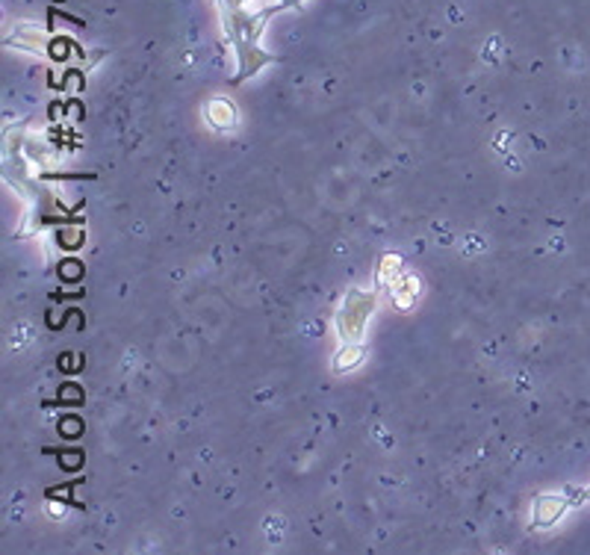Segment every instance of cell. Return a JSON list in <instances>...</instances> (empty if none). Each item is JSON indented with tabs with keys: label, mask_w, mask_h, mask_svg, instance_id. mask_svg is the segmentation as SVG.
I'll return each instance as SVG.
<instances>
[{
	"label": "cell",
	"mask_w": 590,
	"mask_h": 555,
	"mask_svg": "<svg viewBox=\"0 0 590 555\" xmlns=\"http://www.w3.org/2000/svg\"><path fill=\"white\" fill-rule=\"evenodd\" d=\"M284 6H286L284 0H218L225 36L234 44L237 63H239L234 83H242L246 77L257 74L263 65L272 63V56L260 51V36L266 21Z\"/></svg>",
	"instance_id": "cell-1"
},
{
	"label": "cell",
	"mask_w": 590,
	"mask_h": 555,
	"mask_svg": "<svg viewBox=\"0 0 590 555\" xmlns=\"http://www.w3.org/2000/svg\"><path fill=\"white\" fill-rule=\"evenodd\" d=\"M378 305V293H363V290H352L345 296V302L340 307L337 316V331L343 343H361L363 331H366V319L372 316V310Z\"/></svg>",
	"instance_id": "cell-2"
},
{
	"label": "cell",
	"mask_w": 590,
	"mask_h": 555,
	"mask_svg": "<svg viewBox=\"0 0 590 555\" xmlns=\"http://www.w3.org/2000/svg\"><path fill=\"white\" fill-rule=\"evenodd\" d=\"M566 508H570V500L566 496H540L537 505H535V526H552Z\"/></svg>",
	"instance_id": "cell-3"
},
{
	"label": "cell",
	"mask_w": 590,
	"mask_h": 555,
	"mask_svg": "<svg viewBox=\"0 0 590 555\" xmlns=\"http://www.w3.org/2000/svg\"><path fill=\"white\" fill-rule=\"evenodd\" d=\"M390 293H392V305H396L399 310H408L416 302V293H420V281H416V275L401 272L399 281L390 287Z\"/></svg>",
	"instance_id": "cell-4"
},
{
	"label": "cell",
	"mask_w": 590,
	"mask_h": 555,
	"mask_svg": "<svg viewBox=\"0 0 590 555\" xmlns=\"http://www.w3.org/2000/svg\"><path fill=\"white\" fill-rule=\"evenodd\" d=\"M207 122H210L216 131H230L237 124V110L234 103L225 98H213L207 103Z\"/></svg>",
	"instance_id": "cell-5"
},
{
	"label": "cell",
	"mask_w": 590,
	"mask_h": 555,
	"mask_svg": "<svg viewBox=\"0 0 590 555\" xmlns=\"http://www.w3.org/2000/svg\"><path fill=\"white\" fill-rule=\"evenodd\" d=\"M366 346L363 343H343V349L334 355V369L337 373H349V369L361 366L366 361Z\"/></svg>",
	"instance_id": "cell-6"
},
{
	"label": "cell",
	"mask_w": 590,
	"mask_h": 555,
	"mask_svg": "<svg viewBox=\"0 0 590 555\" xmlns=\"http://www.w3.org/2000/svg\"><path fill=\"white\" fill-rule=\"evenodd\" d=\"M401 258L399 254H387L384 260H381V266H378V284L381 287H392L401 278Z\"/></svg>",
	"instance_id": "cell-7"
},
{
	"label": "cell",
	"mask_w": 590,
	"mask_h": 555,
	"mask_svg": "<svg viewBox=\"0 0 590 555\" xmlns=\"http://www.w3.org/2000/svg\"><path fill=\"white\" fill-rule=\"evenodd\" d=\"M575 500H578V502H585V500H590V488H587L585 493H578V496H575Z\"/></svg>",
	"instance_id": "cell-8"
}]
</instances>
